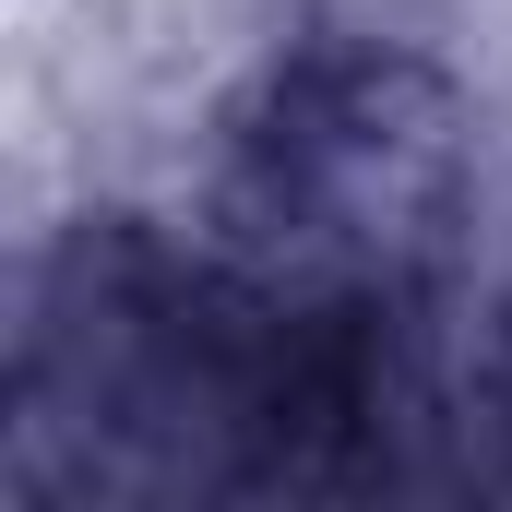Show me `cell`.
I'll use <instances>...</instances> for the list:
<instances>
[{
	"label": "cell",
	"mask_w": 512,
	"mask_h": 512,
	"mask_svg": "<svg viewBox=\"0 0 512 512\" xmlns=\"http://www.w3.org/2000/svg\"><path fill=\"white\" fill-rule=\"evenodd\" d=\"M167 203L298 298L453 310L501 239V84L477 48L262 12L191 96V155Z\"/></svg>",
	"instance_id": "obj_1"
}]
</instances>
